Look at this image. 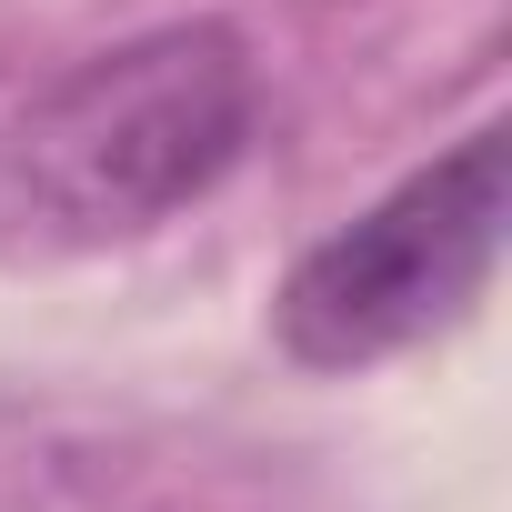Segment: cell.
Segmentation results:
<instances>
[{
  "label": "cell",
  "mask_w": 512,
  "mask_h": 512,
  "mask_svg": "<svg viewBox=\"0 0 512 512\" xmlns=\"http://www.w3.org/2000/svg\"><path fill=\"white\" fill-rule=\"evenodd\" d=\"M502 131H462L442 161L392 181L372 211L322 231L272 292V342L292 372H372L452 332L502 262Z\"/></svg>",
  "instance_id": "2"
},
{
  "label": "cell",
  "mask_w": 512,
  "mask_h": 512,
  "mask_svg": "<svg viewBox=\"0 0 512 512\" xmlns=\"http://www.w3.org/2000/svg\"><path fill=\"white\" fill-rule=\"evenodd\" d=\"M262 121V71L231 21H171L61 71L0 131V221L41 251L131 241L221 191Z\"/></svg>",
  "instance_id": "1"
}]
</instances>
